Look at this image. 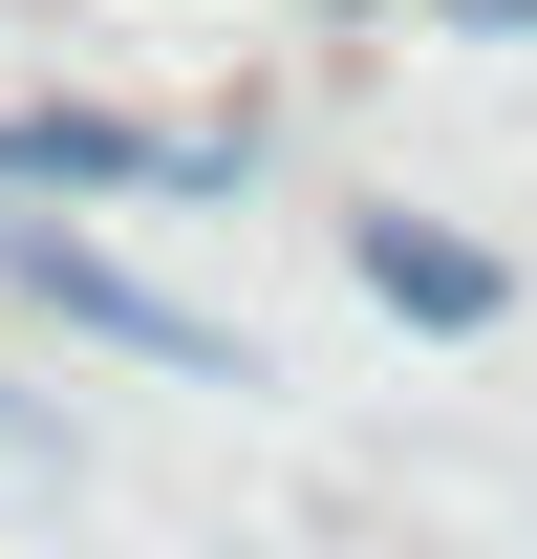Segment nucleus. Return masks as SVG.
Here are the masks:
<instances>
[{"label":"nucleus","instance_id":"nucleus-1","mask_svg":"<svg viewBox=\"0 0 537 559\" xmlns=\"http://www.w3.org/2000/svg\"><path fill=\"white\" fill-rule=\"evenodd\" d=\"M0 280L65 323V345H130V366H215V323L172 301V280H130V259H86L65 215H0Z\"/></svg>","mask_w":537,"mask_h":559},{"label":"nucleus","instance_id":"nucleus-2","mask_svg":"<svg viewBox=\"0 0 537 559\" xmlns=\"http://www.w3.org/2000/svg\"><path fill=\"white\" fill-rule=\"evenodd\" d=\"M215 130H108V108H0V194H215Z\"/></svg>","mask_w":537,"mask_h":559},{"label":"nucleus","instance_id":"nucleus-3","mask_svg":"<svg viewBox=\"0 0 537 559\" xmlns=\"http://www.w3.org/2000/svg\"><path fill=\"white\" fill-rule=\"evenodd\" d=\"M344 259H366V301H387V323H494V259H473L452 215H366Z\"/></svg>","mask_w":537,"mask_h":559},{"label":"nucleus","instance_id":"nucleus-4","mask_svg":"<svg viewBox=\"0 0 537 559\" xmlns=\"http://www.w3.org/2000/svg\"><path fill=\"white\" fill-rule=\"evenodd\" d=\"M452 22H473V44H537V0H452Z\"/></svg>","mask_w":537,"mask_h":559}]
</instances>
